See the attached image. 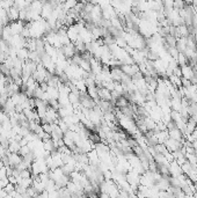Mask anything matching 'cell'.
Listing matches in <instances>:
<instances>
[{
    "label": "cell",
    "instance_id": "6da1fadb",
    "mask_svg": "<svg viewBox=\"0 0 197 198\" xmlns=\"http://www.w3.org/2000/svg\"><path fill=\"white\" fill-rule=\"evenodd\" d=\"M19 15H20V11H19L14 5H13V7H11L8 11H7V16H8L13 22H15V21L19 19Z\"/></svg>",
    "mask_w": 197,
    "mask_h": 198
},
{
    "label": "cell",
    "instance_id": "7a4b0ae2",
    "mask_svg": "<svg viewBox=\"0 0 197 198\" xmlns=\"http://www.w3.org/2000/svg\"><path fill=\"white\" fill-rule=\"evenodd\" d=\"M21 148V145L19 142H15V140H9V145L7 150L11 152V153H19V151Z\"/></svg>",
    "mask_w": 197,
    "mask_h": 198
},
{
    "label": "cell",
    "instance_id": "277c9868",
    "mask_svg": "<svg viewBox=\"0 0 197 198\" xmlns=\"http://www.w3.org/2000/svg\"><path fill=\"white\" fill-rule=\"evenodd\" d=\"M48 198H59V194H58V190H54L48 192Z\"/></svg>",
    "mask_w": 197,
    "mask_h": 198
},
{
    "label": "cell",
    "instance_id": "3957f363",
    "mask_svg": "<svg viewBox=\"0 0 197 198\" xmlns=\"http://www.w3.org/2000/svg\"><path fill=\"white\" fill-rule=\"evenodd\" d=\"M5 191H6V194L7 195H11L12 192H14L15 191V186H13V184H11V183H8L7 186H5Z\"/></svg>",
    "mask_w": 197,
    "mask_h": 198
},
{
    "label": "cell",
    "instance_id": "5b68a950",
    "mask_svg": "<svg viewBox=\"0 0 197 198\" xmlns=\"http://www.w3.org/2000/svg\"><path fill=\"white\" fill-rule=\"evenodd\" d=\"M36 198H48V191H43L42 194H38Z\"/></svg>",
    "mask_w": 197,
    "mask_h": 198
}]
</instances>
